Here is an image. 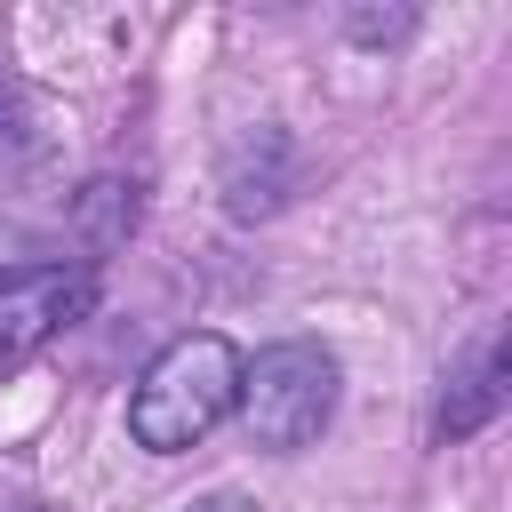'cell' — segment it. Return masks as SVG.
I'll use <instances>...</instances> for the list:
<instances>
[{
	"mask_svg": "<svg viewBox=\"0 0 512 512\" xmlns=\"http://www.w3.org/2000/svg\"><path fill=\"white\" fill-rule=\"evenodd\" d=\"M240 368H248V360L232 352V336H216V328L176 336V344L136 376V400H128V432H136V448L176 456V448L208 440V432L240 408Z\"/></svg>",
	"mask_w": 512,
	"mask_h": 512,
	"instance_id": "6da1fadb",
	"label": "cell"
},
{
	"mask_svg": "<svg viewBox=\"0 0 512 512\" xmlns=\"http://www.w3.org/2000/svg\"><path fill=\"white\" fill-rule=\"evenodd\" d=\"M240 416L256 448H312L336 416V360L320 344H272L256 352V368H240Z\"/></svg>",
	"mask_w": 512,
	"mask_h": 512,
	"instance_id": "7a4b0ae2",
	"label": "cell"
},
{
	"mask_svg": "<svg viewBox=\"0 0 512 512\" xmlns=\"http://www.w3.org/2000/svg\"><path fill=\"white\" fill-rule=\"evenodd\" d=\"M88 304H96L88 264H16V272H0V368H16L24 352H40L72 320H88Z\"/></svg>",
	"mask_w": 512,
	"mask_h": 512,
	"instance_id": "3957f363",
	"label": "cell"
},
{
	"mask_svg": "<svg viewBox=\"0 0 512 512\" xmlns=\"http://www.w3.org/2000/svg\"><path fill=\"white\" fill-rule=\"evenodd\" d=\"M496 408H504V336H480L472 360L456 368V392L440 400V432L464 440V432H480Z\"/></svg>",
	"mask_w": 512,
	"mask_h": 512,
	"instance_id": "277c9868",
	"label": "cell"
},
{
	"mask_svg": "<svg viewBox=\"0 0 512 512\" xmlns=\"http://www.w3.org/2000/svg\"><path fill=\"white\" fill-rule=\"evenodd\" d=\"M16 104H24V88H16V72H0V136H8V120H16Z\"/></svg>",
	"mask_w": 512,
	"mask_h": 512,
	"instance_id": "5b68a950",
	"label": "cell"
},
{
	"mask_svg": "<svg viewBox=\"0 0 512 512\" xmlns=\"http://www.w3.org/2000/svg\"><path fill=\"white\" fill-rule=\"evenodd\" d=\"M192 512H256V504H248V496H200Z\"/></svg>",
	"mask_w": 512,
	"mask_h": 512,
	"instance_id": "8992f818",
	"label": "cell"
},
{
	"mask_svg": "<svg viewBox=\"0 0 512 512\" xmlns=\"http://www.w3.org/2000/svg\"><path fill=\"white\" fill-rule=\"evenodd\" d=\"M16 512H56V504H16Z\"/></svg>",
	"mask_w": 512,
	"mask_h": 512,
	"instance_id": "52a82bcc",
	"label": "cell"
}]
</instances>
